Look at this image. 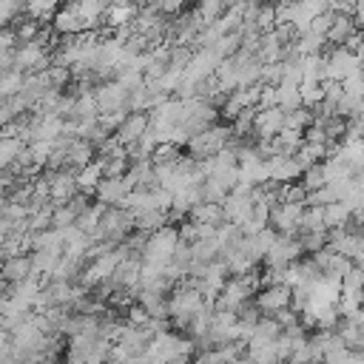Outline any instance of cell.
<instances>
[{
  "label": "cell",
  "mask_w": 364,
  "mask_h": 364,
  "mask_svg": "<svg viewBox=\"0 0 364 364\" xmlns=\"http://www.w3.org/2000/svg\"><path fill=\"white\" fill-rule=\"evenodd\" d=\"M145 128H148V114H142V111H128L125 119L119 122V128L114 131V139H117L119 145H131V142H136V139L145 134Z\"/></svg>",
  "instance_id": "cell-12"
},
{
  "label": "cell",
  "mask_w": 364,
  "mask_h": 364,
  "mask_svg": "<svg viewBox=\"0 0 364 364\" xmlns=\"http://www.w3.org/2000/svg\"><path fill=\"white\" fill-rule=\"evenodd\" d=\"M176 242H179L176 228L162 225L159 230H154V233L145 236V245H142V253H139V256H142V262H148V264H159V267H165V264L171 262V256H173Z\"/></svg>",
  "instance_id": "cell-2"
},
{
  "label": "cell",
  "mask_w": 364,
  "mask_h": 364,
  "mask_svg": "<svg viewBox=\"0 0 364 364\" xmlns=\"http://www.w3.org/2000/svg\"><path fill=\"white\" fill-rule=\"evenodd\" d=\"M100 179H102V171H100V162H97V159H91L88 165H82V168H77V171H74L77 191H80V193H85V196H91V193H94V188L100 185Z\"/></svg>",
  "instance_id": "cell-18"
},
{
  "label": "cell",
  "mask_w": 364,
  "mask_h": 364,
  "mask_svg": "<svg viewBox=\"0 0 364 364\" xmlns=\"http://www.w3.org/2000/svg\"><path fill=\"white\" fill-rule=\"evenodd\" d=\"M355 31H358V28H355L353 17H347V14H336L333 23H330V28H327V34H324V40H327V46H344Z\"/></svg>",
  "instance_id": "cell-16"
},
{
  "label": "cell",
  "mask_w": 364,
  "mask_h": 364,
  "mask_svg": "<svg viewBox=\"0 0 364 364\" xmlns=\"http://www.w3.org/2000/svg\"><path fill=\"white\" fill-rule=\"evenodd\" d=\"M299 100H301V108H316L324 100L321 82H299Z\"/></svg>",
  "instance_id": "cell-31"
},
{
  "label": "cell",
  "mask_w": 364,
  "mask_h": 364,
  "mask_svg": "<svg viewBox=\"0 0 364 364\" xmlns=\"http://www.w3.org/2000/svg\"><path fill=\"white\" fill-rule=\"evenodd\" d=\"M301 245H299V239L296 236H279L276 233V239H273V245L267 247V253L262 256V262H264V267H284V264H290V262H299L301 259Z\"/></svg>",
  "instance_id": "cell-6"
},
{
  "label": "cell",
  "mask_w": 364,
  "mask_h": 364,
  "mask_svg": "<svg viewBox=\"0 0 364 364\" xmlns=\"http://www.w3.org/2000/svg\"><path fill=\"white\" fill-rule=\"evenodd\" d=\"M134 230V216L117 205L105 208L97 225V242H108V245H119L128 233Z\"/></svg>",
  "instance_id": "cell-3"
},
{
  "label": "cell",
  "mask_w": 364,
  "mask_h": 364,
  "mask_svg": "<svg viewBox=\"0 0 364 364\" xmlns=\"http://www.w3.org/2000/svg\"><path fill=\"white\" fill-rule=\"evenodd\" d=\"M165 304H168V318H173V324L185 330L188 321H191V316L205 304V299H202V293L191 282H182L179 287L171 290V296L165 299Z\"/></svg>",
  "instance_id": "cell-1"
},
{
  "label": "cell",
  "mask_w": 364,
  "mask_h": 364,
  "mask_svg": "<svg viewBox=\"0 0 364 364\" xmlns=\"http://www.w3.org/2000/svg\"><path fill=\"white\" fill-rule=\"evenodd\" d=\"M136 14L134 6H108L102 14V23H108V28H122L131 23V17Z\"/></svg>",
  "instance_id": "cell-25"
},
{
  "label": "cell",
  "mask_w": 364,
  "mask_h": 364,
  "mask_svg": "<svg viewBox=\"0 0 364 364\" xmlns=\"http://www.w3.org/2000/svg\"><path fill=\"white\" fill-rule=\"evenodd\" d=\"M31 250H60L63 253V230L60 228H46L31 233Z\"/></svg>",
  "instance_id": "cell-21"
},
{
  "label": "cell",
  "mask_w": 364,
  "mask_h": 364,
  "mask_svg": "<svg viewBox=\"0 0 364 364\" xmlns=\"http://www.w3.org/2000/svg\"><path fill=\"white\" fill-rule=\"evenodd\" d=\"M26 276H31V262H28V256H11V259H3V262H0V282H3V284L23 282Z\"/></svg>",
  "instance_id": "cell-15"
},
{
  "label": "cell",
  "mask_w": 364,
  "mask_h": 364,
  "mask_svg": "<svg viewBox=\"0 0 364 364\" xmlns=\"http://www.w3.org/2000/svg\"><path fill=\"white\" fill-rule=\"evenodd\" d=\"M46 182H48V202L57 208V205H65L74 193H77V182H74V171L63 168V171H46L43 173Z\"/></svg>",
  "instance_id": "cell-8"
},
{
  "label": "cell",
  "mask_w": 364,
  "mask_h": 364,
  "mask_svg": "<svg viewBox=\"0 0 364 364\" xmlns=\"http://www.w3.org/2000/svg\"><path fill=\"white\" fill-rule=\"evenodd\" d=\"M239 46H242V37H239V31H228V34H222L219 40H216V46H213V51L225 60V57H233L236 51H239Z\"/></svg>",
  "instance_id": "cell-33"
},
{
  "label": "cell",
  "mask_w": 364,
  "mask_h": 364,
  "mask_svg": "<svg viewBox=\"0 0 364 364\" xmlns=\"http://www.w3.org/2000/svg\"><path fill=\"white\" fill-rule=\"evenodd\" d=\"M333 17H336V11H330V9H324V11H318V14H313V20H310V26H307V31H313V34H327V28H330V23H333Z\"/></svg>",
  "instance_id": "cell-37"
},
{
  "label": "cell",
  "mask_w": 364,
  "mask_h": 364,
  "mask_svg": "<svg viewBox=\"0 0 364 364\" xmlns=\"http://www.w3.org/2000/svg\"><path fill=\"white\" fill-rule=\"evenodd\" d=\"M262 3H264V0H262Z\"/></svg>",
  "instance_id": "cell-44"
},
{
  "label": "cell",
  "mask_w": 364,
  "mask_h": 364,
  "mask_svg": "<svg viewBox=\"0 0 364 364\" xmlns=\"http://www.w3.org/2000/svg\"><path fill=\"white\" fill-rule=\"evenodd\" d=\"M324 228V210L321 208H304L299 216V233H318Z\"/></svg>",
  "instance_id": "cell-24"
},
{
  "label": "cell",
  "mask_w": 364,
  "mask_h": 364,
  "mask_svg": "<svg viewBox=\"0 0 364 364\" xmlns=\"http://www.w3.org/2000/svg\"><path fill=\"white\" fill-rule=\"evenodd\" d=\"M188 219L196 222V225H225V216H222V208L216 202H196L191 210H188Z\"/></svg>",
  "instance_id": "cell-17"
},
{
  "label": "cell",
  "mask_w": 364,
  "mask_h": 364,
  "mask_svg": "<svg viewBox=\"0 0 364 364\" xmlns=\"http://www.w3.org/2000/svg\"><path fill=\"white\" fill-rule=\"evenodd\" d=\"M276 94H279V108H282V111H296V108H301V100H299V85L279 82V85H276Z\"/></svg>",
  "instance_id": "cell-29"
},
{
  "label": "cell",
  "mask_w": 364,
  "mask_h": 364,
  "mask_svg": "<svg viewBox=\"0 0 364 364\" xmlns=\"http://www.w3.org/2000/svg\"><path fill=\"white\" fill-rule=\"evenodd\" d=\"M193 11L199 14L202 26H213V23L219 20V14L225 11V3H222V0H199V6H196Z\"/></svg>",
  "instance_id": "cell-30"
},
{
  "label": "cell",
  "mask_w": 364,
  "mask_h": 364,
  "mask_svg": "<svg viewBox=\"0 0 364 364\" xmlns=\"http://www.w3.org/2000/svg\"><path fill=\"white\" fill-rule=\"evenodd\" d=\"M276 105H279L276 85H262V88H259V102H256V108H276Z\"/></svg>",
  "instance_id": "cell-42"
},
{
  "label": "cell",
  "mask_w": 364,
  "mask_h": 364,
  "mask_svg": "<svg viewBox=\"0 0 364 364\" xmlns=\"http://www.w3.org/2000/svg\"><path fill=\"white\" fill-rule=\"evenodd\" d=\"M128 185H125V179L122 176H114V179H100V185L94 188V196H97V202L100 205H105V208H111V205H122V199L128 196Z\"/></svg>",
  "instance_id": "cell-14"
},
{
  "label": "cell",
  "mask_w": 364,
  "mask_h": 364,
  "mask_svg": "<svg viewBox=\"0 0 364 364\" xmlns=\"http://www.w3.org/2000/svg\"><path fill=\"white\" fill-rule=\"evenodd\" d=\"M148 318H151V316H148L139 304H128V310H125V324H131V327H145Z\"/></svg>",
  "instance_id": "cell-40"
},
{
  "label": "cell",
  "mask_w": 364,
  "mask_h": 364,
  "mask_svg": "<svg viewBox=\"0 0 364 364\" xmlns=\"http://www.w3.org/2000/svg\"><path fill=\"white\" fill-rule=\"evenodd\" d=\"M284 128V111L276 108H256L253 114V139H273Z\"/></svg>",
  "instance_id": "cell-11"
},
{
  "label": "cell",
  "mask_w": 364,
  "mask_h": 364,
  "mask_svg": "<svg viewBox=\"0 0 364 364\" xmlns=\"http://www.w3.org/2000/svg\"><path fill=\"white\" fill-rule=\"evenodd\" d=\"M60 0H26V14L40 23V20H51V14L57 11Z\"/></svg>",
  "instance_id": "cell-27"
},
{
  "label": "cell",
  "mask_w": 364,
  "mask_h": 364,
  "mask_svg": "<svg viewBox=\"0 0 364 364\" xmlns=\"http://www.w3.org/2000/svg\"><path fill=\"white\" fill-rule=\"evenodd\" d=\"M296 51L301 54V57H307V54H324V46H327V40L321 37V34H313V31H301L299 37H296Z\"/></svg>",
  "instance_id": "cell-23"
},
{
  "label": "cell",
  "mask_w": 364,
  "mask_h": 364,
  "mask_svg": "<svg viewBox=\"0 0 364 364\" xmlns=\"http://www.w3.org/2000/svg\"><path fill=\"white\" fill-rule=\"evenodd\" d=\"M358 71V54L347 51L344 46H336L324 54V80H336L341 82L347 74Z\"/></svg>",
  "instance_id": "cell-7"
},
{
  "label": "cell",
  "mask_w": 364,
  "mask_h": 364,
  "mask_svg": "<svg viewBox=\"0 0 364 364\" xmlns=\"http://www.w3.org/2000/svg\"><path fill=\"white\" fill-rule=\"evenodd\" d=\"M94 159V148L85 142V139H71L68 148H65V168L68 171H77L82 165H88Z\"/></svg>",
  "instance_id": "cell-19"
},
{
  "label": "cell",
  "mask_w": 364,
  "mask_h": 364,
  "mask_svg": "<svg viewBox=\"0 0 364 364\" xmlns=\"http://www.w3.org/2000/svg\"><path fill=\"white\" fill-rule=\"evenodd\" d=\"M228 136H230V128L228 125H210V128H205V131H199L196 136H191L185 145H188V156H193V159H205V156H213L216 151H222L225 148V142H228Z\"/></svg>",
  "instance_id": "cell-4"
},
{
  "label": "cell",
  "mask_w": 364,
  "mask_h": 364,
  "mask_svg": "<svg viewBox=\"0 0 364 364\" xmlns=\"http://www.w3.org/2000/svg\"><path fill=\"white\" fill-rule=\"evenodd\" d=\"M304 205L296 202H276L267 216V228H273L279 236H299V216Z\"/></svg>",
  "instance_id": "cell-5"
},
{
  "label": "cell",
  "mask_w": 364,
  "mask_h": 364,
  "mask_svg": "<svg viewBox=\"0 0 364 364\" xmlns=\"http://www.w3.org/2000/svg\"><path fill=\"white\" fill-rule=\"evenodd\" d=\"M307 125H313V111H310V108L284 111V128H293V131H304Z\"/></svg>",
  "instance_id": "cell-34"
},
{
  "label": "cell",
  "mask_w": 364,
  "mask_h": 364,
  "mask_svg": "<svg viewBox=\"0 0 364 364\" xmlns=\"http://www.w3.org/2000/svg\"><path fill=\"white\" fill-rule=\"evenodd\" d=\"M296 239H299L301 250H310V253H316V250H321V247L327 245V230H318V233H299Z\"/></svg>",
  "instance_id": "cell-36"
},
{
  "label": "cell",
  "mask_w": 364,
  "mask_h": 364,
  "mask_svg": "<svg viewBox=\"0 0 364 364\" xmlns=\"http://www.w3.org/2000/svg\"><path fill=\"white\" fill-rule=\"evenodd\" d=\"M321 210H324V228H344L350 222V208L344 202H330Z\"/></svg>",
  "instance_id": "cell-26"
},
{
  "label": "cell",
  "mask_w": 364,
  "mask_h": 364,
  "mask_svg": "<svg viewBox=\"0 0 364 364\" xmlns=\"http://www.w3.org/2000/svg\"><path fill=\"white\" fill-rule=\"evenodd\" d=\"M324 156H327V145H316V142H304V139H301L299 151L293 154V159L299 162V168H301V171H304V168H310V165L324 162Z\"/></svg>",
  "instance_id": "cell-20"
},
{
  "label": "cell",
  "mask_w": 364,
  "mask_h": 364,
  "mask_svg": "<svg viewBox=\"0 0 364 364\" xmlns=\"http://www.w3.org/2000/svg\"><path fill=\"white\" fill-rule=\"evenodd\" d=\"M51 26L63 37H74V34H82L85 31V26H82V20L77 14V3H68L65 9H57L51 14Z\"/></svg>",
  "instance_id": "cell-13"
},
{
  "label": "cell",
  "mask_w": 364,
  "mask_h": 364,
  "mask_svg": "<svg viewBox=\"0 0 364 364\" xmlns=\"http://www.w3.org/2000/svg\"><path fill=\"white\" fill-rule=\"evenodd\" d=\"M74 219H77V213H74L68 205H57V208L51 210V228H71Z\"/></svg>",
  "instance_id": "cell-38"
},
{
  "label": "cell",
  "mask_w": 364,
  "mask_h": 364,
  "mask_svg": "<svg viewBox=\"0 0 364 364\" xmlns=\"http://www.w3.org/2000/svg\"><path fill=\"white\" fill-rule=\"evenodd\" d=\"M23 77H26V74H20V71H14V68H11V71H6V74L0 77V94H3L6 100H9V97H14V94L23 88Z\"/></svg>",
  "instance_id": "cell-35"
},
{
  "label": "cell",
  "mask_w": 364,
  "mask_h": 364,
  "mask_svg": "<svg viewBox=\"0 0 364 364\" xmlns=\"http://www.w3.org/2000/svg\"><path fill=\"white\" fill-rule=\"evenodd\" d=\"M11 48H17V37H14V28L6 26L0 28V51H11Z\"/></svg>",
  "instance_id": "cell-43"
},
{
  "label": "cell",
  "mask_w": 364,
  "mask_h": 364,
  "mask_svg": "<svg viewBox=\"0 0 364 364\" xmlns=\"http://www.w3.org/2000/svg\"><path fill=\"white\" fill-rule=\"evenodd\" d=\"M253 304L262 316H273L279 310H284L290 304V287L284 284H270V287H259L253 296Z\"/></svg>",
  "instance_id": "cell-9"
},
{
  "label": "cell",
  "mask_w": 364,
  "mask_h": 364,
  "mask_svg": "<svg viewBox=\"0 0 364 364\" xmlns=\"http://www.w3.org/2000/svg\"><path fill=\"white\" fill-rule=\"evenodd\" d=\"M26 148H28L31 162H34L37 168H46V159H48V154H51V148H54V139H31Z\"/></svg>",
  "instance_id": "cell-32"
},
{
  "label": "cell",
  "mask_w": 364,
  "mask_h": 364,
  "mask_svg": "<svg viewBox=\"0 0 364 364\" xmlns=\"http://www.w3.org/2000/svg\"><path fill=\"white\" fill-rule=\"evenodd\" d=\"M162 225H168V213H162V210H145V213H136L134 216V230L136 233H154V230H159Z\"/></svg>",
  "instance_id": "cell-22"
},
{
  "label": "cell",
  "mask_w": 364,
  "mask_h": 364,
  "mask_svg": "<svg viewBox=\"0 0 364 364\" xmlns=\"http://www.w3.org/2000/svg\"><path fill=\"white\" fill-rule=\"evenodd\" d=\"M37 31H40V23L28 20V23H23V26H17V28H14V37H17V43L23 46V43H31V40L37 37Z\"/></svg>",
  "instance_id": "cell-41"
},
{
  "label": "cell",
  "mask_w": 364,
  "mask_h": 364,
  "mask_svg": "<svg viewBox=\"0 0 364 364\" xmlns=\"http://www.w3.org/2000/svg\"><path fill=\"white\" fill-rule=\"evenodd\" d=\"M91 94H94V100H97V111H100V114H111V111L122 108L125 100H128V88L119 85L117 80H105V82H100Z\"/></svg>",
  "instance_id": "cell-10"
},
{
  "label": "cell",
  "mask_w": 364,
  "mask_h": 364,
  "mask_svg": "<svg viewBox=\"0 0 364 364\" xmlns=\"http://www.w3.org/2000/svg\"><path fill=\"white\" fill-rule=\"evenodd\" d=\"M253 26L259 28V34L273 31V28H276V6H273V3H259L256 17H253Z\"/></svg>",
  "instance_id": "cell-28"
},
{
  "label": "cell",
  "mask_w": 364,
  "mask_h": 364,
  "mask_svg": "<svg viewBox=\"0 0 364 364\" xmlns=\"http://www.w3.org/2000/svg\"><path fill=\"white\" fill-rule=\"evenodd\" d=\"M361 279H364V273H361V264H350V270L341 276V290H347V293H355V290H361Z\"/></svg>",
  "instance_id": "cell-39"
}]
</instances>
